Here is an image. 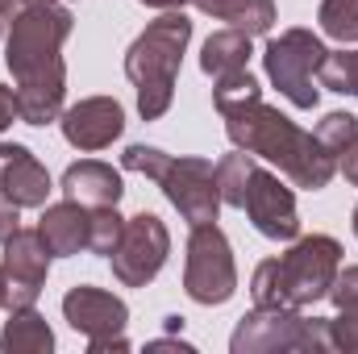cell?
<instances>
[{
	"label": "cell",
	"instance_id": "cell-31",
	"mask_svg": "<svg viewBox=\"0 0 358 354\" xmlns=\"http://www.w3.org/2000/svg\"><path fill=\"white\" fill-rule=\"evenodd\" d=\"M13 13H17V0H0V38H8V25H13Z\"/></svg>",
	"mask_w": 358,
	"mask_h": 354
},
{
	"label": "cell",
	"instance_id": "cell-23",
	"mask_svg": "<svg viewBox=\"0 0 358 354\" xmlns=\"http://www.w3.org/2000/svg\"><path fill=\"white\" fill-rule=\"evenodd\" d=\"M121 234H125V217L117 213V204H108V208H92V229H88V250L92 255L108 259V255L117 250Z\"/></svg>",
	"mask_w": 358,
	"mask_h": 354
},
{
	"label": "cell",
	"instance_id": "cell-24",
	"mask_svg": "<svg viewBox=\"0 0 358 354\" xmlns=\"http://www.w3.org/2000/svg\"><path fill=\"white\" fill-rule=\"evenodd\" d=\"M313 134H317V142H321L329 155H338V159H342V155H346V146L358 138V117H355V113H325V117H321V125H317Z\"/></svg>",
	"mask_w": 358,
	"mask_h": 354
},
{
	"label": "cell",
	"instance_id": "cell-30",
	"mask_svg": "<svg viewBox=\"0 0 358 354\" xmlns=\"http://www.w3.org/2000/svg\"><path fill=\"white\" fill-rule=\"evenodd\" d=\"M338 171H342V176H346V179H350V183L358 187V138L350 142V146H346V155L338 159Z\"/></svg>",
	"mask_w": 358,
	"mask_h": 354
},
{
	"label": "cell",
	"instance_id": "cell-28",
	"mask_svg": "<svg viewBox=\"0 0 358 354\" xmlns=\"http://www.w3.org/2000/svg\"><path fill=\"white\" fill-rule=\"evenodd\" d=\"M21 117V100H17V88H4L0 84V134Z\"/></svg>",
	"mask_w": 358,
	"mask_h": 354
},
{
	"label": "cell",
	"instance_id": "cell-11",
	"mask_svg": "<svg viewBox=\"0 0 358 354\" xmlns=\"http://www.w3.org/2000/svg\"><path fill=\"white\" fill-rule=\"evenodd\" d=\"M242 213L255 221V229L271 242H296L300 238V213H296V196L292 187H283L275 171L267 167H250L246 179V196H242Z\"/></svg>",
	"mask_w": 358,
	"mask_h": 354
},
{
	"label": "cell",
	"instance_id": "cell-6",
	"mask_svg": "<svg viewBox=\"0 0 358 354\" xmlns=\"http://www.w3.org/2000/svg\"><path fill=\"white\" fill-rule=\"evenodd\" d=\"M234 354H275V351H329V325L321 317H300V309H263L246 313L229 338Z\"/></svg>",
	"mask_w": 358,
	"mask_h": 354
},
{
	"label": "cell",
	"instance_id": "cell-21",
	"mask_svg": "<svg viewBox=\"0 0 358 354\" xmlns=\"http://www.w3.org/2000/svg\"><path fill=\"white\" fill-rule=\"evenodd\" d=\"M317 25L325 38L334 42H358V0H321L317 8Z\"/></svg>",
	"mask_w": 358,
	"mask_h": 354
},
{
	"label": "cell",
	"instance_id": "cell-19",
	"mask_svg": "<svg viewBox=\"0 0 358 354\" xmlns=\"http://www.w3.org/2000/svg\"><path fill=\"white\" fill-rule=\"evenodd\" d=\"M204 17H217V21H229L234 29L259 38L271 34L275 25V0H192Z\"/></svg>",
	"mask_w": 358,
	"mask_h": 354
},
{
	"label": "cell",
	"instance_id": "cell-20",
	"mask_svg": "<svg viewBox=\"0 0 358 354\" xmlns=\"http://www.w3.org/2000/svg\"><path fill=\"white\" fill-rule=\"evenodd\" d=\"M259 159L246 155V150H234L217 163V187H221V204L229 208H242V196H246V179H250V167Z\"/></svg>",
	"mask_w": 358,
	"mask_h": 354
},
{
	"label": "cell",
	"instance_id": "cell-5",
	"mask_svg": "<svg viewBox=\"0 0 358 354\" xmlns=\"http://www.w3.org/2000/svg\"><path fill=\"white\" fill-rule=\"evenodd\" d=\"M121 167L155 179V183L163 187V196L176 204L179 217H183L187 225L217 221V213H221V187H217V167H213L208 159L167 155V150H159V146L134 142V146H125Z\"/></svg>",
	"mask_w": 358,
	"mask_h": 354
},
{
	"label": "cell",
	"instance_id": "cell-13",
	"mask_svg": "<svg viewBox=\"0 0 358 354\" xmlns=\"http://www.w3.org/2000/svg\"><path fill=\"white\" fill-rule=\"evenodd\" d=\"M59 125H63V138H67L76 150L92 155V150H104V146H113V142L121 138V129H125V108H121L113 96H88V100L63 108Z\"/></svg>",
	"mask_w": 358,
	"mask_h": 354
},
{
	"label": "cell",
	"instance_id": "cell-9",
	"mask_svg": "<svg viewBox=\"0 0 358 354\" xmlns=\"http://www.w3.org/2000/svg\"><path fill=\"white\" fill-rule=\"evenodd\" d=\"M63 321L88 338L92 354H108V351H129V338H125V325H129V309L121 296L104 292V288H92L80 283L63 296Z\"/></svg>",
	"mask_w": 358,
	"mask_h": 354
},
{
	"label": "cell",
	"instance_id": "cell-22",
	"mask_svg": "<svg viewBox=\"0 0 358 354\" xmlns=\"http://www.w3.org/2000/svg\"><path fill=\"white\" fill-rule=\"evenodd\" d=\"M317 84L342 96H358V50H329L317 71Z\"/></svg>",
	"mask_w": 358,
	"mask_h": 354
},
{
	"label": "cell",
	"instance_id": "cell-17",
	"mask_svg": "<svg viewBox=\"0 0 358 354\" xmlns=\"http://www.w3.org/2000/svg\"><path fill=\"white\" fill-rule=\"evenodd\" d=\"M55 351V334L46 325V317L25 304V309H8V321L0 330V354H50Z\"/></svg>",
	"mask_w": 358,
	"mask_h": 354
},
{
	"label": "cell",
	"instance_id": "cell-18",
	"mask_svg": "<svg viewBox=\"0 0 358 354\" xmlns=\"http://www.w3.org/2000/svg\"><path fill=\"white\" fill-rule=\"evenodd\" d=\"M246 63H250V34H242V29H234V25L208 34L204 50H200V71H204V76L221 80V76L246 71Z\"/></svg>",
	"mask_w": 358,
	"mask_h": 354
},
{
	"label": "cell",
	"instance_id": "cell-4",
	"mask_svg": "<svg viewBox=\"0 0 358 354\" xmlns=\"http://www.w3.org/2000/svg\"><path fill=\"white\" fill-rule=\"evenodd\" d=\"M187 42H192V21L183 17V8H171L159 21H150L125 50V76L138 88L142 121H159L171 108Z\"/></svg>",
	"mask_w": 358,
	"mask_h": 354
},
{
	"label": "cell",
	"instance_id": "cell-8",
	"mask_svg": "<svg viewBox=\"0 0 358 354\" xmlns=\"http://www.w3.org/2000/svg\"><path fill=\"white\" fill-rule=\"evenodd\" d=\"M183 292L196 304H225L238 292V267L229 238L217 221L192 225L187 234V259H183Z\"/></svg>",
	"mask_w": 358,
	"mask_h": 354
},
{
	"label": "cell",
	"instance_id": "cell-32",
	"mask_svg": "<svg viewBox=\"0 0 358 354\" xmlns=\"http://www.w3.org/2000/svg\"><path fill=\"white\" fill-rule=\"evenodd\" d=\"M138 4H146V8H183V4H192V0H138Z\"/></svg>",
	"mask_w": 358,
	"mask_h": 354
},
{
	"label": "cell",
	"instance_id": "cell-25",
	"mask_svg": "<svg viewBox=\"0 0 358 354\" xmlns=\"http://www.w3.org/2000/svg\"><path fill=\"white\" fill-rule=\"evenodd\" d=\"M259 96H263V88H259V80L250 71H234V76L213 80V104H217V113L229 108V104H242V100H259Z\"/></svg>",
	"mask_w": 358,
	"mask_h": 354
},
{
	"label": "cell",
	"instance_id": "cell-7",
	"mask_svg": "<svg viewBox=\"0 0 358 354\" xmlns=\"http://www.w3.org/2000/svg\"><path fill=\"white\" fill-rule=\"evenodd\" d=\"M325 42L313 29H283L279 38H271L263 50V67L267 80L279 88V96H287L296 108H317L321 88H317V71L325 63Z\"/></svg>",
	"mask_w": 358,
	"mask_h": 354
},
{
	"label": "cell",
	"instance_id": "cell-26",
	"mask_svg": "<svg viewBox=\"0 0 358 354\" xmlns=\"http://www.w3.org/2000/svg\"><path fill=\"white\" fill-rule=\"evenodd\" d=\"M325 325H329V351L358 354V309H346V313L329 317Z\"/></svg>",
	"mask_w": 358,
	"mask_h": 354
},
{
	"label": "cell",
	"instance_id": "cell-33",
	"mask_svg": "<svg viewBox=\"0 0 358 354\" xmlns=\"http://www.w3.org/2000/svg\"><path fill=\"white\" fill-rule=\"evenodd\" d=\"M355 238H358V208H355Z\"/></svg>",
	"mask_w": 358,
	"mask_h": 354
},
{
	"label": "cell",
	"instance_id": "cell-15",
	"mask_svg": "<svg viewBox=\"0 0 358 354\" xmlns=\"http://www.w3.org/2000/svg\"><path fill=\"white\" fill-rule=\"evenodd\" d=\"M88 229H92V208L80 200H59V204H42V221L38 234L50 246L55 259H71L80 250H88Z\"/></svg>",
	"mask_w": 358,
	"mask_h": 354
},
{
	"label": "cell",
	"instance_id": "cell-3",
	"mask_svg": "<svg viewBox=\"0 0 358 354\" xmlns=\"http://www.w3.org/2000/svg\"><path fill=\"white\" fill-rule=\"evenodd\" d=\"M342 271V242L329 234L296 238V246L279 259H263L255 267L250 296L263 309H308L329 296Z\"/></svg>",
	"mask_w": 358,
	"mask_h": 354
},
{
	"label": "cell",
	"instance_id": "cell-16",
	"mask_svg": "<svg viewBox=\"0 0 358 354\" xmlns=\"http://www.w3.org/2000/svg\"><path fill=\"white\" fill-rule=\"evenodd\" d=\"M63 196L80 200L84 208H108V204H121L125 183H121L117 167H108L100 159H84V163H71L63 171Z\"/></svg>",
	"mask_w": 358,
	"mask_h": 354
},
{
	"label": "cell",
	"instance_id": "cell-29",
	"mask_svg": "<svg viewBox=\"0 0 358 354\" xmlns=\"http://www.w3.org/2000/svg\"><path fill=\"white\" fill-rule=\"evenodd\" d=\"M17 213H21V208H17V204H13V200H8V196L0 192V246H4V238H13V234L21 229Z\"/></svg>",
	"mask_w": 358,
	"mask_h": 354
},
{
	"label": "cell",
	"instance_id": "cell-1",
	"mask_svg": "<svg viewBox=\"0 0 358 354\" xmlns=\"http://www.w3.org/2000/svg\"><path fill=\"white\" fill-rule=\"evenodd\" d=\"M71 25L76 17L63 8V0H17L4 63L17 80L25 125H50L63 117V96H67L63 42L71 38Z\"/></svg>",
	"mask_w": 358,
	"mask_h": 354
},
{
	"label": "cell",
	"instance_id": "cell-14",
	"mask_svg": "<svg viewBox=\"0 0 358 354\" xmlns=\"http://www.w3.org/2000/svg\"><path fill=\"white\" fill-rule=\"evenodd\" d=\"M0 192L17 208H42L50 196V171L21 142H0Z\"/></svg>",
	"mask_w": 358,
	"mask_h": 354
},
{
	"label": "cell",
	"instance_id": "cell-10",
	"mask_svg": "<svg viewBox=\"0 0 358 354\" xmlns=\"http://www.w3.org/2000/svg\"><path fill=\"white\" fill-rule=\"evenodd\" d=\"M167 255H171L167 225L155 213H138V217H125V234H121L117 250L108 255V263H113V275L121 288H146L167 267Z\"/></svg>",
	"mask_w": 358,
	"mask_h": 354
},
{
	"label": "cell",
	"instance_id": "cell-2",
	"mask_svg": "<svg viewBox=\"0 0 358 354\" xmlns=\"http://www.w3.org/2000/svg\"><path fill=\"white\" fill-rule=\"evenodd\" d=\"M225 117V134L238 150L267 159L271 167H279L304 192H321L329 187V179L338 176V155H329L317 134H304L292 117H283L279 108H271L267 100H242L221 108Z\"/></svg>",
	"mask_w": 358,
	"mask_h": 354
},
{
	"label": "cell",
	"instance_id": "cell-12",
	"mask_svg": "<svg viewBox=\"0 0 358 354\" xmlns=\"http://www.w3.org/2000/svg\"><path fill=\"white\" fill-rule=\"evenodd\" d=\"M50 246L42 242L38 229H17L13 238H4V259L0 271L8 279V309H25V304H38L42 288H46V275H50Z\"/></svg>",
	"mask_w": 358,
	"mask_h": 354
},
{
	"label": "cell",
	"instance_id": "cell-27",
	"mask_svg": "<svg viewBox=\"0 0 358 354\" xmlns=\"http://www.w3.org/2000/svg\"><path fill=\"white\" fill-rule=\"evenodd\" d=\"M329 300H334V309H338V313L358 309V267L338 271V279H334V288H329Z\"/></svg>",
	"mask_w": 358,
	"mask_h": 354
}]
</instances>
